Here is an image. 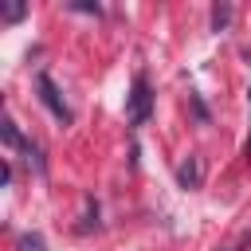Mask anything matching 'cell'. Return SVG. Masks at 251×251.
<instances>
[{
    "label": "cell",
    "instance_id": "1",
    "mask_svg": "<svg viewBox=\"0 0 251 251\" xmlns=\"http://www.w3.org/2000/svg\"><path fill=\"white\" fill-rule=\"evenodd\" d=\"M149 114H153V90H149V78L137 71L129 82V94H126V122L137 129L149 122Z\"/></svg>",
    "mask_w": 251,
    "mask_h": 251
},
{
    "label": "cell",
    "instance_id": "2",
    "mask_svg": "<svg viewBox=\"0 0 251 251\" xmlns=\"http://www.w3.org/2000/svg\"><path fill=\"white\" fill-rule=\"evenodd\" d=\"M35 94H39V102L55 114V122H63V126H71V122H75V110L67 106L63 90L55 86V78H51L47 71H39V75H35Z\"/></svg>",
    "mask_w": 251,
    "mask_h": 251
},
{
    "label": "cell",
    "instance_id": "3",
    "mask_svg": "<svg viewBox=\"0 0 251 251\" xmlns=\"http://www.w3.org/2000/svg\"><path fill=\"white\" fill-rule=\"evenodd\" d=\"M0 137H4V145H8V149H20V153H27V161L35 165V173H39V176L47 173V165H43V153H39V145H35V141H27V137L20 133V126H16L12 118H4V122H0Z\"/></svg>",
    "mask_w": 251,
    "mask_h": 251
},
{
    "label": "cell",
    "instance_id": "4",
    "mask_svg": "<svg viewBox=\"0 0 251 251\" xmlns=\"http://www.w3.org/2000/svg\"><path fill=\"white\" fill-rule=\"evenodd\" d=\"M176 184H180L184 192H192V188L204 184V161H200L196 153H188V157L176 165Z\"/></svg>",
    "mask_w": 251,
    "mask_h": 251
},
{
    "label": "cell",
    "instance_id": "5",
    "mask_svg": "<svg viewBox=\"0 0 251 251\" xmlns=\"http://www.w3.org/2000/svg\"><path fill=\"white\" fill-rule=\"evenodd\" d=\"M82 208H86V212H82L78 231H82V235H86V231H98V227H102V224H98V200H94V196H86V200H82Z\"/></svg>",
    "mask_w": 251,
    "mask_h": 251
},
{
    "label": "cell",
    "instance_id": "6",
    "mask_svg": "<svg viewBox=\"0 0 251 251\" xmlns=\"http://www.w3.org/2000/svg\"><path fill=\"white\" fill-rule=\"evenodd\" d=\"M16 251H47V239H43L39 231H24V235L16 239Z\"/></svg>",
    "mask_w": 251,
    "mask_h": 251
},
{
    "label": "cell",
    "instance_id": "7",
    "mask_svg": "<svg viewBox=\"0 0 251 251\" xmlns=\"http://www.w3.org/2000/svg\"><path fill=\"white\" fill-rule=\"evenodd\" d=\"M0 16H4V24H16V20L27 16V4H8V0H0Z\"/></svg>",
    "mask_w": 251,
    "mask_h": 251
},
{
    "label": "cell",
    "instance_id": "8",
    "mask_svg": "<svg viewBox=\"0 0 251 251\" xmlns=\"http://www.w3.org/2000/svg\"><path fill=\"white\" fill-rule=\"evenodd\" d=\"M231 24V4H216L212 8V31H224Z\"/></svg>",
    "mask_w": 251,
    "mask_h": 251
},
{
    "label": "cell",
    "instance_id": "9",
    "mask_svg": "<svg viewBox=\"0 0 251 251\" xmlns=\"http://www.w3.org/2000/svg\"><path fill=\"white\" fill-rule=\"evenodd\" d=\"M220 251H251V231H243V235H239V243H231V247H220Z\"/></svg>",
    "mask_w": 251,
    "mask_h": 251
},
{
    "label": "cell",
    "instance_id": "10",
    "mask_svg": "<svg viewBox=\"0 0 251 251\" xmlns=\"http://www.w3.org/2000/svg\"><path fill=\"white\" fill-rule=\"evenodd\" d=\"M192 110H196V122H208V106L200 102V94H192Z\"/></svg>",
    "mask_w": 251,
    "mask_h": 251
},
{
    "label": "cell",
    "instance_id": "11",
    "mask_svg": "<svg viewBox=\"0 0 251 251\" xmlns=\"http://www.w3.org/2000/svg\"><path fill=\"white\" fill-rule=\"evenodd\" d=\"M71 8H75V12H94V16H98V12H102V8H98V4H86V0H75V4H71Z\"/></svg>",
    "mask_w": 251,
    "mask_h": 251
}]
</instances>
